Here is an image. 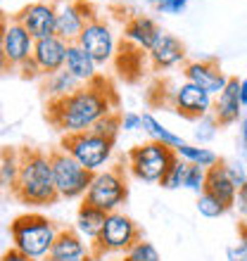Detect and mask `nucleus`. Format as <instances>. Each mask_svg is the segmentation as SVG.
<instances>
[{
  "mask_svg": "<svg viewBox=\"0 0 247 261\" xmlns=\"http://www.w3.org/2000/svg\"><path fill=\"white\" fill-rule=\"evenodd\" d=\"M205 183H207V169L197 164H188V171H185V180H183V188L192 190L195 195L205 193Z\"/></svg>",
  "mask_w": 247,
  "mask_h": 261,
  "instance_id": "32",
  "label": "nucleus"
},
{
  "mask_svg": "<svg viewBox=\"0 0 247 261\" xmlns=\"http://www.w3.org/2000/svg\"><path fill=\"white\" fill-rule=\"evenodd\" d=\"M119 130H121V114L112 112V114L103 117L100 121H95V126L90 128V133H95V136H103V138H110V140H117Z\"/></svg>",
  "mask_w": 247,
  "mask_h": 261,
  "instance_id": "29",
  "label": "nucleus"
},
{
  "mask_svg": "<svg viewBox=\"0 0 247 261\" xmlns=\"http://www.w3.org/2000/svg\"><path fill=\"white\" fill-rule=\"evenodd\" d=\"M19 74H21V79H29V81H34V79H43L41 67H38L34 60H29V62L21 64V67H19Z\"/></svg>",
  "mask_w": 247,
  "mask_h": 261,
  "instance_id": "37",
  "label": "nucleus"
},
{
  "mask_svg": "<svg viewBox=\"0 0 247 261\" xmlns=\"http://www.w3.org/2000/svg\"><path fill=\"white\" fill-rule=\"evenodd\" d=\"M143 130L152 138V140H157V143H162V145H169V147H174V150L185 143L183 138L176 136V133H171V130L166 128L159 119L152 117V114H143Z\"/></svg>",
  "mask_w": 247,
  "mask_h": 261,
  "instance_id": "25",
  "label": "nucleus"
},
{
  "mask_svg": "<svg viewBox=\"0 0 247 261\" xmlns=\"http://www.w3.org/2000/svg\"><path fill=\"white\" fill-rule=\"evenodd\" d=\"M0 261H36V259H29L27 254H21L19 249H14V247H12V249H7L5 254L0 256Z\"/></svg>",
  "mask_w": 247,
  "mask_h": 261,
  "instance_id": "40",
  "label": "nucleus"
},
{
  "mask_svg": "<svg viewBox=\"0 0 247 261\" xmlns=\"http://www.w3.org/2000/svg\"><path fill=\"white\" fill-rule=\"evenodd\" d=\"M53 5L57 10V31L60 38L67 43H76L81 36L83 27L90 19H95V10L86 3V0H53Z\"/></svg>",
  "mask_w": 247,
  "mask_h": 261,
  "instance_id": "10",
  "label": "nucleus"
},
{
  "mask_svg": "<svg viewBox=\"0 0 247 261\" xmlns=\"http://www.w3.org/2000/svg\"><path fill=\"white\" fill-rule=\"evenodd\" d=\"M126 197H129V186H126L121 169H103V171L93 173V180H90L83 202L112 214L119 212V206L126 202Z\"/></svg>",
  "mask_w": 247,
  "mask_h": 261,
  "instance_id": "8",
  "label": "nucleus"
},
{
  "mask_svg": "<svg viewBox=\"0 0 247 261\" xmlns=\"http://www.w3.org/2000/svg\"><path fill=\"white\" fill-rule=\"evenodd\" d=\"M60 230L62 228L55 226V221H50L43 214H36V212L21 214L10 226L12 247L19 249L21 254H27L29 259L43 261V259H48Z\"/></svg>",
  "mask_w": 247,
  "mask_h": 261,
  "instance_id": "3",
  "label": "nucleus"
},
{
  "mask_svg": "<svg viewBox=\"0 0 247 261\" xmlns=\"http://www.w3.org/2000/svg\"><path fill=\"white\" fill-rule=\"evenodd\" d=\"M183 76L188 83L200 86L212 97L219 95L228 83V76L221 71L219 62H214V60H192V62H185Z\"/></svg>",
  "mask_w": 247,
  "mask_h": 261,
  "instance_id": "14",
  "label": "nucleus"
},
{
  "mask_svg": "<svg viewBox=\"0 0 247 261\" xmlns=\"http://www.w3.org/2000/svg\"><path fill=\"white\" fill-rule=\"evenodd\" d=\"M159 31L162 29L157 27V21L150 19V17H143V14H136L124 24V38L131 45H136L138 50H150L152 43L157 41Z\"/></svg>",
  "mask_w": 247,
  "mask_h": 261,
  "instance_id": "20",
  "label": "nucleus"
},
{
  "mask_svg": "<svg viewBox=\"0 0 247 261\" xmlns=\"http://www.w3.org/2000/svg\"><path fill=\"white\" fill-rule=\"evenodd\" d=\"M119 261H129V259H126V256H124V259H119Z\"/></svg>",
  "mask_w": 247,
  "mask_h": 261,
  "instance_id": "43",
  "label": "nucleus"
},
{
  "mask_svg": "<svg viewBox=\"0 0 247 261\" xmlns=\"http://www.w3.org/2000/svg\"><path fill=\"white\" fill-rule=\"evenodd\" d=\"M228 261H247V226H240V235H238V245L226 249Z\"/></svg>",
  "mask_w": 247,
  "mask_h": 261,
  "instance_id": "33",
  "label": "nucleus"
},
{
  "mask_svg": "<svg viewBox=\"0 0 247 261\" xmlns=\"http://www.w3.org/2000/svg\"><path fill=\"white\" fill-rule=\"evenodd\" d=\"M34 45L36 38L21 27L19 21L17 19L7 21L5 36H3V53H5V60L10 67L19 69L24 62H29L31 55H34Z\"/></svg>",
  "mask_w": 247,
  "mask_h": 261,
  "instance_id": "13",
  "label": "nucleus"
},
{
  "mask_svg": "<svg viewBox=\"0 0 247 261\" xmlns=\"http://www.w3.org/2000/svg\"><path fill=\"white\" fill-rule=\"evenodd\" d=\"M119 3H126V0H119Z\"/></svg>",
  "mask_w": 247,
  "mask_h": 261,
  "instance_id": "44",
  "label": "nucleus"
},
{
  "mask_svg": "<svg viewBox=\"0 0 247 261\" xmlns=\"http://www.w3.org/2000/svg\"><path fill=\"white\" fill-rule=\"evenodd\" d=\"M147 57H150L155 69H171L185 60V45L176 36L159 31L157 41L152 43V48L147 50Z\"/></svg>",
  "mask_w": 247,
  "mask_h": 261,
  "instance_id": "18",
  "label": "nucleus"
},
{
  "mask_svg": "<svg viewBox=\"0 0 247 261\" xmlns=\"http://www.w3.org/2000/svg\"><path fill=\"white\" fill-rule=\"evenodd\" d=\"M176 157L179 154L174 147L150 140L129 152V171L143 183H159Z\"/></svg>",
  "mask_w": 247,
  "mask_h": 261,
  "instance_id": "5",
  "label": "nucleus"
},
{
  "mask_svg": "<svg viewBox=\"0 0 247 261\" xmlns=\"http://www.w3.org/2000/svg\"><path fill=\"white\" fill-rule=\"evenodd\" d=\"M224 164H226L228 178H231V183H233L238 190H240L242 186H247V166L242 164V162H224Z\"/></svg>",
  "mask_w": 247,
  "mask_h": 261,
  "instance_id": "34",
  "label": "nucleus"
},
{
  "mask_svg": "<svg viewBox=\"0 0 247 261\" xmlns=\"http://www.w3.org/2000/svg\"><path fill=\"white\" fill-rule=\"evenodd\" d=\"M138 128H143V114H136V112L121 114V130L133 133V130H138Z\"/></svg>",
  "mask_w": 247,
  "mask_h": 261,
  "instance_id": "35",
  "label": "nucleus"
},
{
  "mask_svg": "<svg viewBox=\"0 0 247 261\" xmlns=\"http://www.w3.org/2000/svg\"><path fill=\"white\" fill-rule=\"evenodd\" d=\"M7 17L3 12H0V74L3 71H7L10 69V64H7V60H5V53H3V36H5V27H7Z\"/></svg>",
  "mask_w": 247,
  "mask_h": 261,
  "instance_id": "38",
  "label": "nucleus"
},
{
  "mask_svg": "<svg viewBox=\"0 0 247 261\" xmlns=\"http://www.w3.org/2000/svg\"><path fill=\"white\" fill-rule=\"evenodd\" d=\"M188 3H190V0H166V3L157 5V10L162 14H181L185 7H188Z\"/></svg>",
  "mask_w": 247,
  "mask_h": 261,
  "instance_id": "36",
  "label": "nucleus"
},
{
  "mask_svg": "<svg viewBox=\"0 0 247 261\" xmlns=\"http://www.w3.org/2000/svg\"><path fill=\"white\" fill-rule=\"evenodd\" d=\"M138 240H140V230H138L136 221L121 212H112L107 214L103 233L90 245V249L95 259L105 254H126Z\"/></svg>",
  "mask_w": 247,
  "mask_h": 261,
  "instance_id": "6",
  "label": "nucleus"
},
{
  "mask_svg": "<svg viewBox=\"0 0 247 261\" xmlns=\"http://www.w3.org/2000/svg\"><path fill=\"white\" fill-rule=\"evenodd\" d=\"M235 209L242 214V216H247V186H242L240 190H238V195H235Z\"/></svg>",
  "mask_w": 247,
  "mask_h": 261,
  "instance_id": "39",
  "label": "nucleus"
},
{
  "mask_svg": "<svg viewBox=\"0 0 247 261\" xmlns=\"http://www.w3.org/2000/svg\"><path fill=\"white\" fill-rule=\"evenodd\" d=\"M240 102H242V107H247V79L240 81Z\"/></svg>",
  "mask_w": 247,
  "mask_h": 261,
  "instance_id": "41",
  "label": "nucleus"
},
{
  "mask_svg": "<svg viewBox=\"0 0 247 261\" xmlns=\"http://www.w3.org/2000/svg\"><path fill=\"white\" fill-rule=\"evenodd\" d=\"M14 19L34 36L36 41L48 38V36H57V10L53 5V0H36L29 3L27 7H21L14 14Z\"/></svg>",
  "mask_w": 247,
  "mask_h": 261,
  "instance_id": "11",
  "label": "nucleus"
},
{
  "mask_svg": "<svg viewBox=\"0 0 247 261\" xmlns=\"http://www.w3.org/2000/svg\"><path fill=\"white\" fill-rule=\"evenodd\" d=\"M185 171H188V162L181 157L174 159V164L169 166V171L164 173V178L159 180V186L164 190H179L183 188V180H185Z\"/></svg>",
  "mask_w": 247,
  "mask_h": 261,
  "instance_id": "27",
  "label": "nucleus"
},
{
  "mask_svg": "<svg viewBox=\"0 0 247 261\" xmlns=\"http://www.w3.org/2000/svg\"><path fill=\"white\" fill-rule=\"evenodd\" d=\"M79 88H81V83L76 81L67 69H60V71H55V74L43 76V95L48 97V102L62 100V97L71 95V93L79 90Z\"/></svg>",
  "mask_w": 247,
  "mask_h": 261,
  "instance_id": "23",
  "label": "nucleus"
},
{
  "mask_svg": "<svg viewBox=\"0 0 247 261\" xmlns=\"http://www.w3.org/2000/svg\"><path fill=\"white\" fill-rule=\"evenodd\" d=\"M19 178L14 183L12 193L21 204L31 206H45L55 204L60 195L55 188V176H53V164L50 154L41 150H24L19 154Z\"/></svg>",
  "mask_w": 247,
  "mask_h": 261,
  "instance_id": "2",
  "label": "nucleus"
},
{
  "mask_svg": "<svg viewBox=\"0 0 247 261\" xmlns=\"http://www.w3.org/2000/svg\"><path fill=\"white\" fill-rule=\"evenodd\" d=\"M76 43L95 60L97 67L110 64L112 60H114V55H117V38L112 34L110 24H105L100 17L90 19L88 24L83 27V31Z\"/></svg>",
  "mask_w": 247,
  "mask_h": 261,
  "instance_id": "9",
  "label": "nucleus"
},
{
  "mask_svg": "<svg viewBox=\"0 0 247 261\" xmlns=\"http://www.w3.org/2000/svg\"><path fill=\"white\" fill-rule=\"evenodd\" d=\"M174 110L179 112L181 117L190 119V121H197L200 117H205V114H212L214 110V97L202 90L200 86L195 83H188L183 81L179 88L174 90Z\"/></svg>",
  "mask_w": 247,
  "mask_h": 261,
  "instance_id": "12",
  "label": "nucleus"
},
{
  "mask_svg": "<svg viewBox=\"0 0 247 261\" xmlns=\"http://www.w3.org/2000/svg\"><path fill=\"white\" fill-rule=\"evenodd\" d=\"M216 133H219V121H216L214 114H205V117H200L195 121V140L200 145L212 143L214 138H216Z\"/></svg>",
  "mask_w": 247,
  "mask_h": 261,
  "instance_id": "28",
  "label": "nucleus"
},
{
  "mask_svg": "<svg viewBox=\"0 0 247 261\" xmlns=\"http://www.w3.org/2000/svg\"><path fill=\"white\" fill-rule=\"evenodd\" d=\"M67 48L69 43L60 36H48V38H41V41H36L34 45V60L38 67H41L43 76L48 74H55L60 69H64V60H67Z\"/></svg>",
  "mask_w": 247,
  "mask_h": 261,
  "instance_id": "16",
  "label": "nucleus"
},
{
  "mask_svg": "<svg viewBox=\"0 0 247 261\" xmlns=\"http://www.w3.org/2000/svg\"><path fill=\"white\" fill-rule=\"evenodd\" d=\"M50 164L55 176V188L60 199H81L88 193V186L93 180V171L83 169L74 157H69L64 150L50 152Z\"/></svg>",
  "mask_w": 247,
  "mask_h": 261,
  "instance_id": "7",
  "label": "nucleus"
},
{
  "mask_svg": "<svg viewBox=\"0 0 247 261\" xmlns=\"http://www.w3.org/2000/svg\"><path fill=\"white\" fill-rule=\"evenodd\" d=\"M197 212L205 216V219H219L228 212L226 204H221L219 199L209 193H200L197 195Z\"/></svg>",
  "mask_w": 247,
  "mask_h": 261,
  "instance_id": "30",
  "label": "nucleus"
},
{
  "mask_svg": "<svg viewBox=\"0 0 247 261\" xmlns=\"http://www.w3.org/2000/svg\"><path fill=\"white\" fill-rule=\"evenodd\" d=\"M45 261H95V254L90 249V242L83 240L76 230L62 228Z\"/></svg>",
  "mask_w": 247,
  "mask_h": 261,
  "instance_id": "15",
  "label": "nucleus"
},
{
  "mask_svg": "<svg viewBox=\"0 0 247 261\" xmlns=\"http://www.w3.org/2000/svg\"><path fill=\"white\" fill-rule=\"evenodd\" d=\"M205 193L214 195V197L219 199L221 204H226L228 209L235 204V195H238V188L231 183L226 173V164L219 162L216 166L212 169H207V183H205Z\"/></svg>",
  "mask_w": 247,
  "mask_h": 261,
  "instance_id": "21",
  "label": "nucleus"
},
{
  "mask_svg": "<svg viewBox=\"0 0 247 261\" xmlns=\"http://www.w3.org/2000/svg\"><path fill=\"white\" fill-rule=\"evenodd\" d=\"M176 154L181 159H185L188 164H197L202 169H212L221 162L219 154L209 147H202V145H190V143H183L181 147H176Z\"/></svg>",
  "mask_w": 247,
  "mask_h": 261,
  "instance_id": "24",
  "label": "nucleus"
},
{
  "mask_svg": "<svg viewBox=\"0 0 247 261\" xmlns=\"http://www.w3.org/2000/svg\"><path fill=\"white\" fill-rule=\"evenodd\" d=\"M64 69H67L69 74L74 76L81 86H88V83H93L95 79H100V74H97V69H100L97 62L79 45V43H69Z\"/></svg>",
  "mask_w": 247,
  "mask_h": 261,
  "instance_id": "19",
  "label": "nucleus"
},
{
  "mask_svg": "<svg viewBox=\"0 0 247 261\" xmlns=\"http://www.w3.org/2000/svg\"><path fill=\"white\" fill-rule=\"evenodd\" d=\"M114 143L117 140H110V138L95 136L90 130H83V133H69V136L62 138L60 150H64L69 157H74L83 169L97 173L110 164L112 152H114Z\"/></svg>",
  "mask_w": 247,
  "mask_h": 261,
  "instance_id": "4",
  "label": "nucleus"
},
{
  "mask_svg": "<svg viewBox=\"0 0 247 261\" xmlns=\"http://www.w3.org/2000/svg\"><path fill=\"white\" fill-rule=\"evenodd\" d=\"M126 259L129 261H162V256H159V252H157V247L152 245V242H147V240H140L133 245V247L126 252Z\"/></svg>",
  "mask_w": 247,
  "mask_h": 261,
  "instance_id": "31",
  "label": "nucleus"
},
{
  "mask_svg": "<svg viewBox=\"0 0 247 261\" xmlns=\"http://www.w3.org/2000/svg\"><path fill=\"white\" fill-rule=\"evenodd\" d=\"M105 221H107V212L83 202V204L79 206V212H76V228L74 230L81 235L83 240H88L90 245H93V242L100 238V233H103Z\"/></svg>",
  "mask_w": 247,
  "mask_h": 261,
  "instance_id": "22",
  "label": "nucleus"
},
{
  "mask_svg": "<svg viewBox=\"0 0 247 261\" xmlns=\"http://www.w3.org/2000/svg\"><path fill=\"white\" fill-rule=\"evenodd\" d=\"M19 166H21V157H17L14 152H5L0 157V188L12 190L17 178H19Z\"/></svg>",
  "mask_w": 247,
  "mask_h": 261,
  "instance_id": "26",
  "label": "nucleus"
},
{
  "mask_svg": "<svg viewBox=\"0 0 247 261\" xmlns=\"http://www.w3.org/2000/svg\"><path fill=\"white\" fill-rule=\"evenodd\" d=\"M117 97L114 90L103 76L95 79L88 86H81L79 90H74L71 95L48 102V121L55 126L57 130H62L64 136L69 133H83L95 126V121H100L103 117L114 112Z\"/></svg>",
  "mask_w": 247,
  "mask_h": 261,
  "instance_id": "1",
  "label": "nucleus"
},
{
  "mask_svg": "<svg viewBox=\"0 0 247 261\" xmlns=\"http://www.w3.org/2000/svg\"><path fill=\"white\" fill-rule=\"evenodd\" d=\"M147 3H152V5H162V3H166V0H147Z\"/></svg>",
  "mask_w": 247,
  "mask_h": 261,
  "instance_id": "42",
  "label": "nucleus"
},
{
  "mask_svg": "<svg viewBox=\"0 0 247 261\" xmlns=\"http://www.w3.org/2000/svg\"><path fill=\"white\" fill-rule=\"evenodd\" d=\"M212 114L216 117L219 126H231L240 121L242 102H240V81L238 79L228 76L226 88L221 90L219 95H216V100H214Z\"/></svg>",
  "mask_w": 247,
  "mask_h": 261,
  "instance_id": "17",
  "label": "nucleus"
}]
</instances>
